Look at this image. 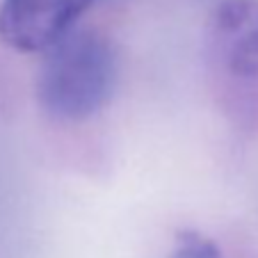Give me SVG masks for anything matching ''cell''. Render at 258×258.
Returning <instances> with one entry per match:
<instances>
[{
	"label": "cell",
	"instance_id": "obj_2",
	"mask_svg": "<svg viewBox=\"0 0 258 258\" xmlns=\"http://www.w3.org/2000/svg\"><path fill=\"white\" fill-rule=\"evenodd\" d=\"M208 62L219 103L238 121L258 114V0H222L208 23Z\"/></svg>",
	"mask_w": 258,
	"mask_h": 258
},
{
	"label": "cell",
	"instance_id": "obj_3",
	"mask_svg": "<svg viewBox=\"0 0 258 258\" xmlns=\"http://www.w3.org/2000/svg\"><path fill=\"white\" fill-rule=\"evenodd\" d=\"M94 0H0V39L23 53L50 50Z\"/></svg>",
	"mask_w": 258,
	"mask_h": 258
},
{
	"label": "cell",
	"instance_id": "obj_1",
	"mask_svg": "<svg viewBox=\"0 0 258 258\" xmlns=\"http://www.w3.org/2000/svg\"><path fill=\"white\" fill-rule=\"evenodd\" d=\"M46 53L37 96L53 119L83 121L110 101L119 78L112 41L98 32L73 30Z\"/></svg>",
	"mask_w": 258,
	"mask_h": 258
},
{
	"label": "cell",
	"instance_id": "obj_4",
	"mask_svg": "<svg viewBox=\"0 0 258 258\" xmlns=\"http://www.w3.org/2000/svg\"><path fill=\"white\" fill-rule=\"evenodd\" d=\"M167 258H224L222 251L213 240L204 238V235L195 233V231H183L176 238L174 249L169 251Z\"/></svg>",
	"mask_w": 258,
	"mask_h": 258
}]
</instances>
